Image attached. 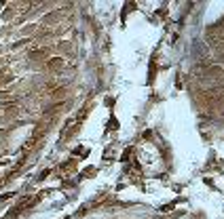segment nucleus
Segmentation results:
<instances>
[{
	"label": "nucleus",
	"mask_w": 224,
	"mask_h": 219,
	"mask_svg": "<svg viewBox=\"0 0 224 219\" xmlns=\"http://www.w3.org/2000/svg\"><path fill=\"white\" fill-rule=\"evenodd\" d=\"M110 129H112V131H116V129H119V120H116V118H112L110 122H108V131H110Z\"/></svg>",
	"instance_id": "nucleus-1"
},
{
	"label": "nucleus",
	"mask_w": 224,
	"mask_h": 219,
	"mask_svg": "<svg viewBox=\"0 0 224 219\" xmlns=\"http://www.w3.org/2000/svg\"><path fill=\"white\" fill-rule=\"evenodd\" d=\"M59 63H61V59H59V57H53V59L49 61V67H55V65H59Z\"/></svg>",
	"instance_id": "nucleus-2"
},
{
	"label": "nucleus",
	"mask_w": 224,
	"mask_h": 219,
	"mask_svg": "<svg viewBox=\"0 0 224 219\" xmlns=\"http://www.w3.org/2000/svg\"><path fill=\"white\" fill-rule=\"evenodd\" d=\"M173 207H175V202H169V204H165V207H163L161 211H163V213H169V211H171Z\"/></svg>",
	"instance_id": "nucleus-3"
}]
</instances>
